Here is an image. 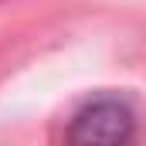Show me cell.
<instances>
[{
  "label": "cell",
  "instance_id": "obj_1",
  "mask_svg": "<svg viewBox=\"0 0 146 146\" xmlns=\"http://www.w3.org/2000/svg\"><path fill=\"white\" fill-rule=\"evenodd\" d=\"M136 136V115L129 102L102 95L85 102L68 122V146H129Z\"/></svg>",
  "mask_w": 146,
  "mask_h": 146
}]
</instances>
